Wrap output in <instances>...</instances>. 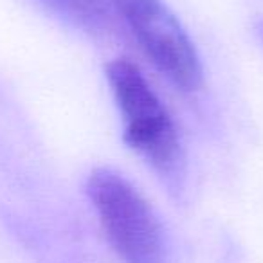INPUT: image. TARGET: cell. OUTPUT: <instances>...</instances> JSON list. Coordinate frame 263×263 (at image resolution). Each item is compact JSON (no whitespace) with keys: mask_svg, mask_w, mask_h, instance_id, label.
<instances>
[{"mask_svg":"<svg viewBox=\"0 0 263 263\" xmlns=\"http://www.w3.org/2000/svg\"><path fill=\"white\" fill-rule=\"evenodd\" d=\"M105 72L123 119L124 143L172 191H180L186 179V154L172 114L139 67L128 58L112 60Z\"/></svg>","mask_w":263,"mask_h":263,"instance_id":"cell-1","label":"cell"},{"mask_svg":"<svg viewBox=\"0 0 263 263\" xmlns=\"http://www.w3.org/2000/svg\"><path fill=\"white\" fill-rule=\"evenodd\" d=\"M87 193L121 261L168 263L159 216L126 177L112 168H96L87 180Z\"/></svg>","mask_w":263,"mask_h":263,"instance_id":"cell-2","label":"cell"},{"mask_svg":"<svg viewBox=\"0 0 263 263\" xmlns=\"http://www.w3.org/2000/svg\"><path fill=\"white\" fill-rule=\"evenodd\" d=\"M136 36L146 58L180 90L202 87L200 56L164 0H108Z\"/></svg>","mask_w":263,"mask_h":263,"instance_id":"cell-3","label":"cell"},{"mask_svg":"<svg viewBox=\"0 0 263 263\" xmlns=\"http://www.w3.org/2000/svg\"><path fill=\"white\" fill-rule=\"evenodd\" d=\"M49 9L87 33H105L110 27L106 0H42Z\"/></svg>","mask_w":263,"mask_h":263,"instance_id":"cell-4","label":"cell"}]
</instances>
